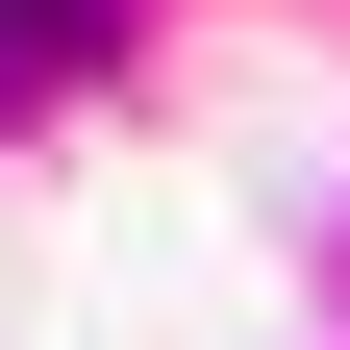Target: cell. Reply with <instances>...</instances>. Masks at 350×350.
<instances>
[{
  "mask_svg": "<svg viewBox=\"0 0 350 350\" xmlns=\"http://www.w3.org/2000/svg\"><path fill=\"white\" fill-rule=\"evenodd\" d=\"M75 75H100V0H0V125H51Z\"/></svg>",
  "mask_w": 350,
  "mask_h": 350,
  "instance_id": "6da1fadb",
  "label": "cell"
}]
</instances>
